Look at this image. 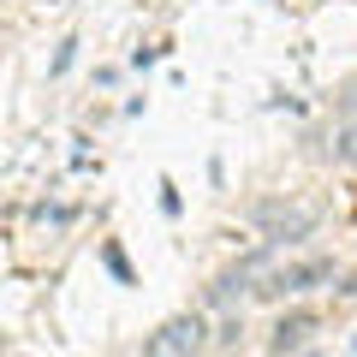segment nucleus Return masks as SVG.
<instances>
[{"mask_svg": "<svg viewBox=\"0 0 357 357\" xmlns=\"http://www.w3.org/2000/svg\"><path fill=\"white\" fill-rule=\"evenodd\" d=\"M238 340H244V321H238V316H232V321H227V328H220V333H215V345H238Z\"/></svg>", "mask_w": 357, "mask_h": 357, "instance_id": "nucleus-6", "label": "nucleus"}, {"mask_svg": "<svg viewBox=\"0 0 357 357\" xmlns=\"http://www.w3.org/2000/svg\"><path fill=\"white\" fill-rule=\"evenodd\" d=\"M310 333H316V316H310V310H298V316H280V321H274V357L298 351Z\"/></svg>", "mask_w": 357, "mask_h": 357, "instance_id": "nucleus-4", "label": "nucleus"}, {"mask_svg": "<svg viewBox=\"0 0 357 357\" xmlns=\"http://www.w3.org/2000/svg\"><path fill=\"white\" fill-rule=\"evenodd\" d=\"M333 161H357V89L340 102V126H333Z\"/></svg>", "mask_w": 357, "mask_h": 357, "instance_id": "nucleus-5", "label": "nucleus"}, {"mask_svg": "<svg viewBox=\"0 0 357 357\" xmlns=\"http://www.w3.org/2000/svg\"><path fill=\"white\" fill-rule=\"evenodd\" d=\"M321 220L316 203H280V197H268V203H256V227H262L268 244H292V238H310Z\"/></svg>", "mask_w": 357, "mask_h": 357, "instance_id": "nucleus-1", "label": "nucleus"}, {"mask_svg": "<svg viewBox=\"0 0 357 357\" xmlns=\"http://www.w3.org/2000/svg\"><path fill=\"white\" fill-rule=\"evenodd\" d=\"M268 357H274V351H268Z\"/></svg>", "mask_w": 357, "mask_h": 357, "instance_id": "nucleus-7", "label": "nucleus"}, {"mask_svg": "<svg viewBox=\"0 0 357 357\" xmlns=\"http://www.w3.org/2000/svg\"><path fill=\"white\" fill-rule=\"evenodd\" d=\"M203 321L197 316H167L161 328L143 340V357H197V345H203Z\"/></svg>", "mask_w": 357, "mask_h": 357, "instance_id": "nucleus-2", "label": "nucleus"}, {"mask_svg": "<svg viewBox=\"0 0 357 357\" xmlns=\"http://www.w3.org/2000/svg\"><path fill=\"white\" fill-rule=\"evenodd\" d=\"M321 280H333V262H328V256H310V262L280 268V274H274V280L262 286V298H280V292H310V286H321Z\"/></svg>", "mask_w": 357, "mask_h": 357, "instance_id": "nucleus-3", "label": "nucleus"}]
</instances>
